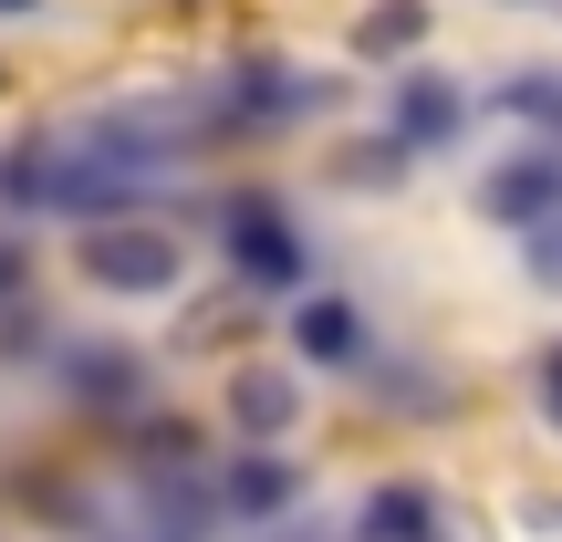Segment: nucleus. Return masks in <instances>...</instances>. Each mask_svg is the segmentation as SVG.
<instances>
[{
  "mask_svg": "<svg viewBox=\"0 0 562 542\" xmlns=\"http://www.w3.org/2000/svg\"><path fill=\"white\" fill-rule=\"evenodd\" d=\"M313 104H323V84L292 74V63H229L199 104H178V115L199 125V146H240V136H271V125L313 115Z\"/></svg>",
  "mask_w": 562,
  "mask_h": 542,
  "instance_id": "obj_1",
  "label": "nucleus"
},
{
  "mask_svg": "<svg viewBox=\"0 0 562 542\" xmlns=\"http://www.w3.org/2000/svg\"><path fill=\"white\" fill-rule=\"evenodd\" d=\"M74 262H83V281H94L104 302H157V292H178V281H188L178 230H167V220H136V209H125V220H94Z\"/></svg>",
  "mask_w": 562,
  "mask_h": 542,
  "instance_id": "obj_2",
  "label": "nucleus"
},
{
  "mask_svg": "<svg viewBox=\"0 0 562 542\" xmlns=\"http://www.w3.org/2000/svg\"><path fill=\"white\" fill-rule=\"evenodd\" d=\"M220 241H229L240 292H292V281H302V230H292V209H281V199H261V188L220 199Z\"/></svg>",
  "mask_w": 562,
  "mask_h": 542,
  "instance_id": "obj_3",
  "label": "nucleus"
},
{
  "mask_svg": "<svg viewBox=\"0 0 562 542\" xmlns=\"http://www.w3.org/2000/svg\"><path fill=\"white\" fill-rule=\"evenodd\" d=\"M53 386H63V407H83V418H125V428L146 418V355H136V344H104V334L63 344Z\"/></svg>",
  "mask_w": 562,
  "mask_h": 542,
  "instance_id": "obj_4",
  "label": "nucleus"
},
{
  "mask_svg": "<svg viewBox=\"0 0 562 542\" xmlns=\"http://www.w3.org/2000/svg\"><path fill=\"white\" fill-rule=\"evenodd\" d=\"M480 209H490L501 230H542V220H562V157H552V146H531V157L490 167Z\"/></svg>",
  "mask_w": 562,
  "mask_h": 542,
  "instance_id": "obj_5",
  "label": "nucleus"
},
{
  "mask_svg": "<svg viewBox=\"0 0 562 542\" xmlns=\"http://www.w3.org/2000/svg\"><path fill=\"white\" fill-rule=\"evenodd\" d=\"M220 501H229V522H271V511L302 501V469L281 460V439H250L240 460L220 469Z\"/></svg>",
  "mask_w": 562,
  "mask_h": 542,
  "instance_id": "obj_6",
  "label": "nucleus"
},
{
  "mask_svg": "<svg viewBox=\"0 0 562 542\" xmlns=\"http://www.w3.org/2000/svg\"><path fill=\"white\" fill-rule=\"evenodd\" d=\"M355 542H459V532H448V511H438L427 480H385V490H364Z\"/></svg>",
  "mask_w": 562,
  "mask_h": 542,
  "instance_id": "obj_7",
  "label": "nucleus"
},
{
  "mask_svg": "<svg viewBox=\"0 0 562 542\" xmlns=\"http://www.w3.org/2000/svg\"><path fill=\"white\" fill-rule=\"evenodd\" d=\"M396 136L417 146V157L459 146V136H469V95H459L448 74H406V84H396Z\"/></svg>",
  "mask_w": 562,
  "mask_h": 542,
  "instance_id": "obj_8",
  "label": "nucleus"
},
{
  "mask_svg": "<svg viewBox=\"0 0 562 542\" xmlns=\"http://www.w3.org/2000/svg\"><path fill=\"white\" fill-rule=\"evenodd\" d=\"M292 344H302V365H364V313H355V292H302V302H292Z\"/></svg>",
  "mask_w": 562,
  "mask_h": 542,
  "instance_id": "obj_9",
  "label": "nucleus"
},
{
  "mask_svg": "<svg viewBox=\"0 0 562 542\" xmlns=\"http://www.w3.org/2000/svg\"><path fill=\"white\" fill-rule=\"evenodd\" d=\"M292 418H302V376L292 365H240V376H229V428H240V439H281Z\"/></svg>",
  "mask_w": 562,
  "mask_h": 542,
  "instance_id": "obj_10",
  "label": "nucleus"
},
{
  "mask_svg": "<svg viewBox=\"0 0 562 542\" xmlns=\"http://www.w3.org/2000/svg\"><path fill=\"white\" fill-rule=\"evenodd\" d=\"M417 42H427V0H375L355 21V63H406Z\"/></svg>",
  "mask_w": 562,
  "mask_h": 542,
  "instance_id": "obj_11",
  "label": "nucleus"
},
{
  "mask_svg": "<svg viewBox=\"0 0 562 542\" xmlns=\"http://www.w3.org/2000/svg\"><path fill=\"white\" fill-rule=\"evenodd\" d=\"M501 115L531 125V136H562V74H510L501 84Z\"/></svg>",
  "mask_w": 562,
  "mask_h": 542,
  "instance_id": "obj_12",
  "label": "nucleus"
},
{
  "mask_svg": "<svg viewBox=\"0 0 562 542\" xmlns=\"http://www.w3.org/2000/svg\"><path fill=\"white\" fill-rule=\"evenodd\" d=\"M521 262H531V272H542L552 292H562V220H542V230H521Z\"/></svg>",
  "mask_w": 562,
  "mask_h": 542,
  "instance_id": "obj_13",
  "label": "nucleus"
},
{
  "mask_svg": "<svg viewBox=\"0 0 562 542\" xmlns=\"http://www.w3.org/2000/svg\"><path fill=\"white\" fill-rule=\"evenodd\" d=\"M21 292H32V251H21V230L0 220V302H21Z\"/></svg>",
  "mask_w": 562,
  "mask_h": 542,
  "instance_id": "obj_14",
  "label": "nucleus"
},
{
  "mask_svg": "<svg viewBox=\"0 0 562 542\" xmlns=\"http://www.w3.org/2000/svg\"><path fill=\"white\" fill-rule=\"evenodd\" d=\"M531 376H542V407H552V428H562V344H542V365H531Z\"/></svg>",
  "mask_w": 562,
  "mask_h": 542,
  "instance_id": "obj_15",
  "label": "nucleus"
},
{
  "mask_svg": "<svg viewBox=\"0 0 562 542\" xmlns=\"http://www.w3.org/2000/svg\"><path fill=\"white\" fill-rule=\"evenodd\" d=\"M281 542H334V532H281Z\"/></svg>",
  "mask_w": 562,
  "mask_h": 542,
  "instance_id": "obj_16",
  "label": "nucleus"
},
{
  "mask_svg": "<svg viewBox=\"0 0 562 542\" xmlns=\"http://www.w3.org/2000/svg\"><path fill=\"white\" fill-rule=\"evenodd\" d=\"M0 11H32V0H0Z\"/></svg>",
  "mask_w": 562,
  "mask_h": 542,
  "instance_id": "obj_17",
  "label": "nucleus"
}]
</instances>
